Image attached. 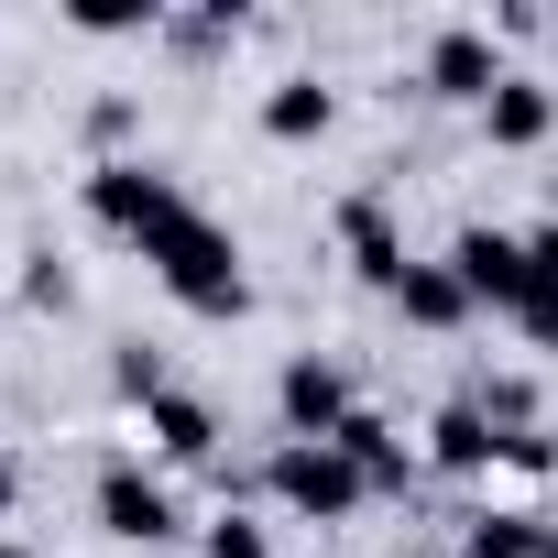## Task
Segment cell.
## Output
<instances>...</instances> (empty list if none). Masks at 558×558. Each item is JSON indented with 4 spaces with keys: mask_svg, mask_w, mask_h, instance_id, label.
Masks as SVG:
<instances>
[{
    "mask_svg": "<svg viewBox=\"0 0 558 558\" xmlns=\"http://www.w3.org/2000/svg\"><path fill=\"white\" fill-rule=\"evenodd\" d=\"M143 263L165 274V296H175V307H197V318H241V307H252L241 241H230L208 208H175V219H154V230H143Z\"/></svg>",
    "mask_w": 558,
    "mask_h": 558,
    "instance_id": "cell-1",
    "label": "cell"
},
{
    "mask_svg": "<svg viewBox=\"0 0 558 558\" xmlns=\"http://www.w3.org/2000/svg\"><path fill=\"white\" fill-rule=\"evenodd\" d=\"M274 493H286L296 514H351L373 482H362V471H351L329 438H286V449H274Z\"/></svg>",
    "mask_w": 558,
    "mask_h": 558,
    "instance_id": "cell-2",
    "label": "cell"
},
{
    "mask_svg": "<svg viewBox=\"0 0 558 558\" xmlns=\"http://www.w3.org/2000/svg\"><path fill=\"white\" fill-rule=\"evenodd\" d=\"M186 197H175V175H154V165H99L88 175V219L99 230H121V241H143L154 219H175Z\"/></svg>",
    "mask_w": 558,
    "mask_h": 558,
    "instance_id": "cell-3",
    "label": "cell"
},
{
    "mask_svg": "<svg viewBox=\"0 0 558 558\" xmlns=\"http://www.w3.org/2000/svg\"><path fill=\"white\" fill-rule=\"evenodd\" d=\"M274 405H286V427H296V438H340V427L362 416V405H351V373H340V362H318V351H307V362H286Z\"/></svg>",
    "mask_w": 558,
    "mask_h": 558,
    "instance_id": "cell-4",
    "label": "cell"
},
{
    "mask_svg": "<svg viewBox=\"0 0 558 558\" xmlns=\"http://www.w3.org/2000/svg\"><path fill=\"white\" fill-rule=\"evenodd\" d=\"M99 525H110L121 547H165V536H175V493L143 482L132 460H110V471H99Z\"/></svg>",
    "mask_w": 558,
    "mask_h": 558,
    "instance_id": "cell-5",
    "label": "cell"
},
{
    "mask_svg": "<svg viewBox=\"0 0 558 558\" xmlns=\"http://www.w3.org/2000/svg\"><path fill=\"white\" fill-rule=\"evenodd\" d=\"M449 274H460L471 307H504V318H514V296H525V241H514V230H460Z\"/></svg>",
    "mask_w": 558,
    "mask_h": 558,
    "instance_id": "cell-6",
    "label": "cell"
},
{
    "mask_svg": "<svg viewBox=\"0 0 558 558\" xmlns=\"http://www.w3.org/2000/svg\"><path fill=\"white\" fill-rule=\"evenodd\" d=\"M427 88H438V99H493V88H504V66H493V34L449 23V34L427 45Z\"/></svg>",
    "mask_w": 558,
    "mask_h": 558,
    "instance_id": "cell-7",
    "label": "cell"
},
{
    "mask_svg": "<svg viewBox=\"0 0 558 558\" xmlns=\"http://www.w3.org/2000/svg\"><path fill=\"white\" fill-rule=\"evenodd\" d=\"M340 241H351V263H362V286H384V296L405 286V241H395V208H384V197H351V208H340Z\"/></svg>",
    "mask_w": 558,
    "mask_h": 558,
    "instance_id": "cell-8",
    "label": "cell"
},
{
    "mask_svg": "<svg viewBox=\"0 0 558 558\" xmlns=\"http://www.w3.org/2000/svg\"><path fill=\"white\" fill-rule=\"evenodd\" d=\"M427 460H438V471H482V460H504V438H493V416L460 395V405H438V427H427Z\"/></svg>",
    "mask_w": 558,
    "mask_h": 558,
    "instance_id": "cell-9",
    "label": "cell"
},
{
    "mask_svg": "<svg viewBox=\"0 0 558 558\" xmlns=\"http://www.w3.org/2000/svg\"><path fill=\"white\" fill-rule=\"evenodd\" d=\"M514 329L558 340V219H547V230H525V296H514Z\"/></svg>",
    "mask_w": 558,
    "mask_h": 558,
    "instance_id": "cell-10",
    "label": "cell"
},
{
    "mask_svg": "<svg viewBox=\"0 0 558 558\" xmlns=\"http://www.w3.org/2000/svg\"><path fill=\"white\" fill-rule=\"evenodd\" d=\"M395 307H405L416 329H460V318H471V296H460V274H449V263H405Z\"/></svg>",
    "mask_w": 558,
    "mask_h": 558,
    "instance_id": "cell-11",
    "label": "cell"
},
{
    "mask_svg": "<svg viewBox=\"0 0 558 558\" xmlns=\"http://www.w3.org/2000/svg\"><path fill=\"white\" fill-rule=\"evenodd\" d=\"M482 121H493V143H547V121H558V99H547L536 77H504V88L482 99Z\"/></svg>",
    "mask_w": 558,
    "mask_h": 558,
    "instance_id": "cell-12",
    "label": "cell"
},
{
    "mask_svg": "<svg viewBox=\"0 0 558 558\" xmlns=\"http://www.w3.org/2000/svg\"><path fill=\"white\" fill-rule=\"evenodd\" d=\"M329 110H340V99H329L318 77H286V88L263 99V132H274V143H318V132H329Z\"/></svg>",
    "mask_w": 558,
    "mask_h": 558,
    "instance_id": "cell-13",
    "label": "cell"
},
{
    "mask_svg": "<svg viewBox=\"0 0 558 558\" xmlns=\"http://www.w3.org/2000/svg\"><path fill=\"white\" fill-rule=\"evenodd\" d=\"M154 449H165V460H208V449H219V416H208L197 395H154Z\"/></svg>",
    "mask_w": 558,
    "mask_h": 558,
    "instance_id": "cell-14",
    "label": "cell"
},
{
    "mask_svg": "<svg viewBox=\"0 0 558 558\" xmlns=\"http://www.w3.org/2000/svg\"><path fill=\"white\" fill-rule=\"evenodd\" d=\"M536 547H547L536 514H471L460 525V558H536Z\"/></svg>",
    "mask_w": 558,
    "mask_h": 558,
    "instance_id": "cell-15",
    "label": "cell"
},
{
    "mask_svg": "<svg viewBox=\"0 0 558 558\" xmlns=\"http://www.w3.org/2000/svg\"><path fill=\"white\" fill-rule=\"evenodd\" d=\"M471 405L493 416V438H514V427H536V384H525V373H504V384H482Z\"/></svg>",
    "mask_w": 558,
    "mask_h": 558,
    "instance_id": "cell-16",
    "label": "cell"
},
{
    "mask_svg": "<svg viewBox=\"0 0 558 558\" xmlns=\"http://www.w3.org/2000/svg\"><path fill=\"white\" fill-rule=\"evenodd\" d=\"M208 558H274V547H263L252 514H219V525H208Z\"/></svg>",
    "mask_w": 558,
    "mask_h": 558,
    "instance_id": "cell-17",
    "label": "cell"
},
{
    "mask_svg": "<svg viewBox=\"0 0 558 558\" xmlns=\"http://www.w3.org/2000/svg\"><path fill=\"white\" fill-rule=\"evenodd\" d=\"M121 395H132V405H154V395H175V384H165V362H154V351H121Z\"/></svg>",
    "mask_w": 558,
    "mask_h": 558,
    "instance_id": "cell-18",
    "label": "cell"
},
{
    "mask_svg": "<svg viewBox=\"0 0 558 558\" xmlns=\"http://www.w3.org/2000/svg\"><path fill=\"white\" fill-rule=\"evenodd\" d=\"M23 296H34V307H66L77 286H66V263H56V252H34V274H23Z\"/></svg>",
    "mask_w": 558,
    "mask_h": 558,
    "instance_id": "cell-19",
    "label": "cell"
},
{
    "mask_svg": "<svg viewBox=\"0 0 558 558\" xmlns=\"http://www.w3.org/2000/svg\"><path fill=\"white\" fill-rule=\"evenodd\" d=\"M12 504H23V471H12V460H0V514H12Z\"/></svg>",
    "mask_w": 558,
    "mask_h": 558,
    "instance_id": "cell-20",
    "label": "cell"
},
{
    "mask_svg": "<svg viewBox=\"0 0 558 558\" xmlns=\"http://www.w3.org/2000/svg\"><path fill=\"white\" fill-rule=\"evenodd\" d=\"M536 558H558V525H547V547H536Z\"/></svg>",
    "mask_w": 558,
    "mask_h": 558,
    "instance_id": "cell-21",
    "label": "cell"
}]
</instances>
